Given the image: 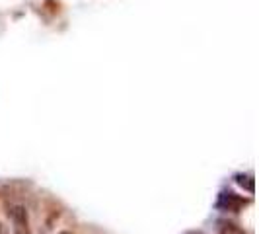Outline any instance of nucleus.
<instances>
[{
    "label": "nucleus",
    "mask_w": 259,
    "mask_h": 234,
    "mask_svg": "<svg viewBox=\"0 0 259 234\" xmlns=\"http://www.w3.org/2000/svg\"><path fill=\"white\" fill-rule=\"evenodd\" d=\"M10 219H12L14 234H31V228H29V215H27L26 207H22V205L12 207Z\"/></svg>",
    "instance_id": "f257e3e1"
},
{
    "label": "nucleus",
    "mask_w": 259,
    "mask_h": 234,
    "mask_svg": "<svg viewBox=\"0 0 259 234\" xmlns=\"http://www.w3.org/2000/svg\"><path fill=\"white\" fill-rule=\"evenodd\" d=\"M246 201H242L240 197L236 193H222L221 195V199H219V207H224V209H228V211H238V209L242 207Z\"/></svg>",
    "instance_id": "f03ea898"
},
{
    "label": "nucleus",
    "mask_w": 259,
    "mask_h": 234,
    "mask_svg": "<svg viewBox=\"0 0 259 234\" xmlns=\"http://www.w3.org/2000/svg\"><path fill=\"white\" fill-rule=\"evenodd\" d=\"M238 183L246 187L249 193H253V178L251 176H238Z\"/></svg>",
    "instance_id": "7ed1b4c3"
},
{
    "label": "nucleus",
    "mask_w": 259,
    "mask_h": 234,
    "mask_svg": "<svg viewBox=\"0 0 259 234\" xmlns=\"http://www.w3.org/2000/svg\"><path fill=\"white\" fill-rule=\"evenodd\" d=\"M221 234H246L242 228H238L236 224H224L222 226V230H221Z\"/></svg>",
    "instance_id": "20e7f679"
},
{
    "label": "nucleus",
    "mask_w": 259,
    "mask_h": 234,
    "mask_svg": "<svg viewBox=\"0 0 259 234\" xmlns=\"http://www.w3.org/2000/svg\"><path fill=\"white\" fill-rule=\"evenodd\" d=\"M0 234H10V230H8V228H6L2 222H0Z\"/></svg>",
    "instance_id": "39448f33"
},
{
    "label": "nucleus",
    "mask_w": 259,
    "mask_h": 234,
    "mask_svg": "<svg viewBox=\"0 0 259 234\" xmlns=\"http://www.w3.org/2000/svg\"><path fill=\"white\" fill-rule=\"evenodd\" d=\"M59 234H74V232H70V230H61Z\"/></svg>",
    "instance_id": "423d86ee"
}]
</instances>
